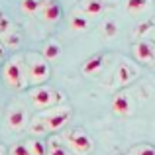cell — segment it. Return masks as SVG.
Wrapping results in <instances>:
<instances>
[{
	"label": "cell",
	"mask_w": 155,
	"mask_h": 155,
	"mask_svg": "<svg viewBox=\"0 0 155 155\" xmlns=\"http://www.w3.org/2000/svg\"><path fill=\"white\" fill-rule=\"evenodd\" d=\"M106 59H108L106 53H94V55H91L88 59H84L83 67H81V73H83L84 77L100 75V73L104 71V67H106Z\"/></svg>",
	"instance_id": "7c38bea8"
},
{
	"label": "cell",
	"mask_w": 155,
	"mask_h": 155,
	"mask_svg": "<svg viewBox=\"0 0 155 155\" xmlns=\"http://www.w3.org/2000/svg\"><path fill=\"white\" fill-rule=\"evenodd\" d=\"M128 155H155V147L151 143H137L128 151Z\"/></svg>",
	"instance_id": "ffe728a7"
},
{
	"label": "cell",
	"mask_w": 155,
	"mask_h": 155,
	"mask_svg": "<svg viewBox=\"0 0 155 155\" xmlns=\"http://www.w3.org/2000/svg\"><path fill=\"white\" fill-rule=\"evenodd\" d=\"M0 155H8V149H6L4 143H0Z\"/></svg>",
	"instance_id": "603a6c76"
},
{
	"label": "cell",
	"mask_w": 155,
	"mask_h": 155,
	"mask_svg": "<svg viewBox=\"0 0 155 155\" xmlns=\"http://www.w3.org/2000/svg\"><path fill=\"white\" fill-rule=\"evenodd\" d=\"M63 143L69 147V151L73 155H91L94 151V140L91 137V134L84 132L81 128H69L61 134Z\"/></svg>",
	"instance_id": "5b68a950"
},
{
	"label": "cell",
	"mask_w": 155,
	"mask_h": 155,
	"mask_svg": "<svg viewBox=\"0 0 155 155\" xmlns=\"http://www.w3.org/2000/svg\"><path fill=\"white\" fill-rule=\"evenodd\" d=\"M2 81L12 91H24L28 88V77H26V61L22 53H16L2 65Z\"/></svg>",
	"instance_id": "3957f363"
},
{
	"label": "cell",
	"mask_w": 155,
	"mask_h": 155,
	"mask_svg": "<svg viewBox=\"0 0 155 155\" xmlns=\"http://www.w3.org/2000/svg\"><path fill=\"white\" fill-rule=\"evenodd\" d=\"M30 124V112L22 102H12L4 112V126L10 132H22Z\"/></svg>",
	"instance_id": "52a82bcc"
},
{
	"label": "cell",
	"mask_w": 155,
	"mask_h": 155,
	"mask_svg": "<svg viewBox=\"0 0 155 155\" xmlns=\"http://www.w3.org/2000/svg\"><path fill=\"white\" fill-rule=\"evenodd\" d=\"M43 0H22L20 2V10L28 16H38L39 14V8H41Z\"/></svg>",
	"instance_id": "d6986e66"
},
{
	"label": "cell",
	"mask_w": 155,
	"mask_h": 155,
	"mask_svg": "<svg viewBox=\"0 0 155 155\" xmlns=\"http://www.w3.org/2000/svg\"><path fill=\"white\" fill-rule=\"evenodd\" d=\"M137 77H140V67H137L136 61L128 59V57H120L116 67H114V75H112L114 87H116L118 91H124V88L130 87Z\"/></svg>",
	"instance_id": "8992f818"
},
{
	"label": "cell",
	"mask_w": 155,
	"mask_h": 155,
	"mask_svg": "<svg viewBox=\"0 0 155 155\" xmlns=\"http://www.w3.org/2000/svg\"><path fill=\"white\" fill-rule=\"evenodd\" d=\"M4 53H6V49H4V45H2V41H0V61L4 59Z\"/></svg>",
	"instance_id": "cb8c5ba5"
},
{
	"label": "cell",
	"mask_w": 155,
	"mask_h": 155,
	"mask_svg": "<svg viewBox=\"0 0 155 155\" xmlns=\"http://www.w3.org/2000/svg\"><path fill=\"white\" fill-rule=\"evenodd\" d=\"M112 112L118 118H128L134 114V98L128 91H118L112 98Z\"/></svg>",
	"instance_id": "30bf717a"
},
{
	"label": "cell",
	"mask_w": 155,
	"mask_h": 155,
	"mask_svg": "<svg viewBox=\"0 0 155 155\" xmlns=\"http://www.w3.org/2000/svg\"><path fill=\"white\" fill-rule=\"evenodd\" d=\"M79 12L84 14L87 18L102 16L106 12V2L104 0H81L79 2Z\"/></svg>",
	"instance_id": "4fadbf2b"
},
{
	"label": "cell",
	"mask_w": 155,
	"mask_h": 155,
	"mask_svg": "<svg viewBox=\"0 0 155 155\" xmlns=\"http://www.w3.org/2000/svg\"><path fill=\"white\" fill-rule=\"evenodd\" d=\"M149 34H151V38H149V39H151V41L155 43V28H153V30H151V31H149Z\"/></svg>",
	"instance_id": "d4e9b609"
},
{
	"label": "cell",
	"mask_w": 155,
	"mask_h": 155,
	"mask_svg": "<svg viewBox=\"0 0 155 155\" xmlns=\"http://www.w3.org/2000/svg\"><path fill=\"white\" fill-rule=\"evenodd\" d=\"M24 61H26V77H28V87H41V84H47L51 77V65L41 53L35 51H28L24 55Z\"/></svg>",
	"instance_id": "7a4b0ae2"
},
{
	"label": "cell",
	"mask_w": 155,
	"mask_h": 155,
	"mask_svg": "<svg viewBox=\"0 0 155 155\" xmlns=\"http://www.w3.org/2000/svg\"><path fill=\"white\" fill-rule=\"evenodd\" d=\"M132 55L136 63L155 69V43L151 39H137L132 45Z\"/></svg>",
	"instance_id": "9c48e42d"
},
{
	"label": "cell",
	"mask_w": 155,
	"mask_h": 155,
	"mask_svg": "<svg viewBox=\"0 0 155 155\" xmlns=\"http://www.w3.org/2000/svg\"><path fill=\"white\" fill-rule=\"evenodd\" d=\"M149 8H151V2L149 0H126V10L130 12V14H143V12H147Z\"/></svg>",
	"instance_id": "e0dca14e"
},
{
	"label": "cell",
	"mask_w": 155,
	"mask_h": 155,
	"mask_svg": "<svg viewBox=\"0 0 155 155\" xmlns=\"http://www.w3.org/2000/svg\"><path fill=\"white\" fill-rule=\"evenodd\" d=\"M102 34H104V38H108V39L116 38V34H118V24L114 22V20H106V22L102 24Z\"/></svg>",
	"instance_id": "44dd1931"
},
{
	"label": "cell",
	"mask_w": 155,
	"mask_h": 155,
	"mask_svg": "<svg viewBox=\"0 0 155 155\" xmlns=\"http://www.w3.org/2000/svg\"><path fill=\"white\" fill-rule=\"evenodd\" d=\"M38 16L45 24H59L61 18H63V8L57 0H43Z\"/></svg>",
	"instance_id": "8fae6325"
},
{
	"label": "cell",
	"mask_w": 155,
	"mask_h": 155,
	"mask_svg": "<svg viewBox=\"0 0 155 155\" xmlns=\"http://www.w3.org/2000/svg\"><path fill=\"white\" fill-rule=\"evenodd\" d=\"M61 53H63V47H61V43L57 41V39H47V41L41 45V55L45 57L47 61L59 59Z\"/></svg>",
	"instance_id": "9a60e30c"
},
{
	"label": "cell",
	"mask_w": 155,
	"mask_h": 155,
	"mask_svg": "<svg viewBox=\"0 0 155 155\" xmlns=\"http://www.w3.org/2000/svg\"><path fill=\"white\" fill-rule=\"evenodd\" d=\"M71 112L73 110L69 106L61 104L57 108H51V110H43V112L35 114L34 118L30 120L28 124V130L31 132V136H45V134H51L55 136L57 132L65 128L71 120Z\"/></svg>",
	"instance_id": "6da1fadb"
},
{
	"label": "cell",
	"mask_w": 155,
	"mask_h": 155,
	"mask_svg": "<svg viewBox=\"0 0 155 155\" xmlns=\"http://www.w3.org/2000/svg\"><path fill=\"white\" fill-rule=\"evenodd\" d=\"M28 96H30V102L35 110L43 112V110H51L57 108L65 102V94L61 91L53 87H47V84H41V87H31L28 91Z\"/></svg>",
	"instance_id": "277c9868"
},
{
	"label": "cell",
	"mask_w": 155,
	"mask_h": 155,
	"mask_svg": "<svg viewBox=\"0 0 155 155\" xmlns=\"http://www.w3.org/2000/svg\"><path fill=\"white\" fill-rule=\"evenodd\" d=\"M26 145L28 149H30L31 155H47V145L43 140H39V137H30V140H26Z\"/></svg>",
	"instance_id": "ac0fdd59"
},
{
	"label": "cell",
	"mask_w": 155,
	"mask_h": 155,
	"mask_svg": "<svg viewBox=\"0 0 155 155\" xmlns=\"http://www.w3.org/2000/svg\"><path fill=\"white\" fill-rule=\"evenodd\" d=\"M69 28H71L75 34H83V31H87L88 28H91V18H87L84 14H81V12L77 10L69 16Z\"/></svg>",
	"instance_id": "5bb4252c"
},
{
	"label": "cell",
	"mask_w": 155,
	"mask_h": 155,
	"mask_svg": "<svg viewBox=\"0 0 155 155\" xmlns=\"http://www.w3.org/2000/svg\"><path fill=\"white\" fill-rule=\"evenodd\" d=\"M45 145H47V155H73L59 136H51L45 141Z\"/></svg>",
	"instance_id": "2e32d148"
},
{
	"label": "cell",
	"mask_w": 155,
	"mask_h": 155,
	"mask_svg": "<svg viewBox=\"0 0 155 155\" xmlns=\"http://www.w3.org/2000/svg\"><path fill=\"white\" fill-rule=\"evenodd\" d=\"M0 41L4 47H10V49H18L22 45V34L18 26L2 10H0Z\"/></svg>",
	"instance_id": "ba28073f"
},
{
	"label": "cell",
	"mask_w": 155,
	"mask_h": 155,
	"mask_svg": "<svg viewBox=\"0 0 155 155\" xmlns=\"http://www.w3.org/2000/svg\"><path fill=\"white\" fill-rule=\"evenodd\" d=\"M10 155H31V153H30V149H28L26 141H22V143H16V145H12V149H10Z\"/></svg>",
	"instance_id": "7402d4cb"
}]
</instances>
